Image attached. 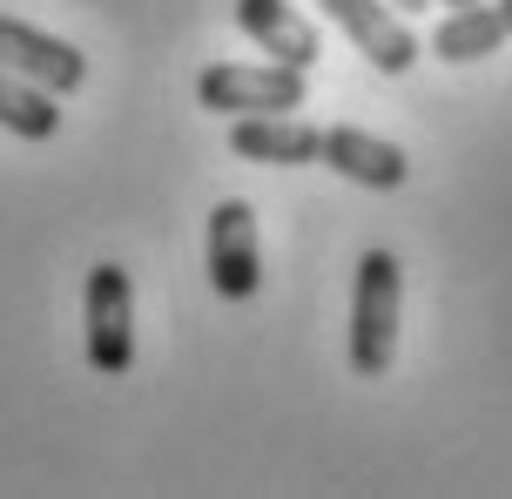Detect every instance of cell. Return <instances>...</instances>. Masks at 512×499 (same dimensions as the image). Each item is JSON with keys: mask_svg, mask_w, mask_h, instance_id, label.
<instances>
[{"mask_svg": "<svg viewBox=\"0 0 512 499\" xmlns=\"http://www.w3.org/2000/svg\"><path fill=\"white\" fill-rule=\"evenodd\" d=\"M398 304H405V277L391 250H364L358 257V290H351V371L358 378H384L398 358Z\"/></svg>", "mask_w": 512, "mask_h": 499, "instance_id": "obj_1", "label": "cell"}, {"mask_svg": "<svg viewBox=\"0 0 512 499\" xmlns=\"http://www.w3.org/2000/svg\"><path fill=\"white\" fill-rule=\"evenodd\" d=\"M310 102V75L304 68H283V61H216L196 75V108L209 115H290Z\"/></svg>", "mask_w": 512, "mask_h": 499, "instance_id": "obj_2", "label": "cell"}, {"mask_svg": "<svg viewBox=\"0 0 512 499\" xmlns=\"http://www.w3.org/2000/svg\"><path fill=\"white\" fill-rule=\"evenodd\" d=\"M81 331H88V371L122 378L135 365V284L122 263H95L81 290Z\"/></svg>", "mask_w": 512, "mask_h": 499, "instance_id": "obj_3", "label": "cell"}, {"mask_svg": "<svg viewBox=\"0 0 512 499\" xmlns=\"http://www.w3.org/2000/svg\"><path fill=\"white\" fill-rule=\"evenodd\" d=\"M203 263H209V290L223 304H250L256 290H263V237H256V210L243 196H223L209 210Z\"/></svg>", "mask_w": 512, "mask_h": 499, "instance_id": "obj_4", "label": "cell"}, {"mask_svg": "<svg viewBox=\"0 0 512 499\" xmlns=\"http://www.w3.org/2000/svg\"><path fill=\"white\" fill-rule=\"evenodd\" d=\"M317 7H324V21L344 27V41H351L378 75H411V68H418L425 41L411 34V21L398 7H384V0H317Z\"/></svg>", "mask_w": 512, "mask_h": 499, "instance_id": "obj_5", "label": "cell"}, {"mask_svg": "<svg viewBox=\"0 0 512 499\" xmlns=\"http://www.w3.org/2000/svg\"><path fill=\"white\" fill-rule=\"evenodd\" d=\"M0 68L34 81V88H48L54 102H61V95H75L81 81H88V54L54 41V34H41V27L14 21V14H0Z\"/></svg>", "mask_w": 512, "mask_h": 499, "instance_id": "obj_6", "label": "cell"}, {"mask_svg": "<svg viewBox=\"0 0 512 499\" xmlns=\"http://www.w3.org/2000/svg\"><path fill=\"white\" fill-rule=\"evenodd\" d=\"M317 162L337 169L344 183L358 189H398L411 176V162L398 142H384L371 129H351V122H337V129H317Z\"/></svg>", "mask_w": 512, "mask_h": 499, "instance_id": "obj_7", "label": "cell"}, {"mask_svg": "<svg viewBox=\"0 0 512 499\" xmlns=\"http://www.w3.org/2000/svg\"><path fill=\"white\" fill-rule=\"evenodd\" d=\"M236 27H243L270 61H283V68H304V75H310V68L324 61L317 27H310L290 0H236Z\"/></svg>", "mask_w": 512, "mask_h": 499, "instance_id": "obj_8", "label": "cell"}, {"mask_svg": "<svg viewBox=\"0 0 512 499\" xmlns=\"http://www.w3.org/2000/svg\"><path fill=\"white\" fill-rule=\"evenodd\" d=\"M506 41H512V0H465V7H452V14L432 27V61L465 68V61L499 54Z\"/></svg>", "mask_w": 512, "mask_h": 499, "instance_id": "obj_9", "label": "cell"}, {"mask_svg": "<svg viewBox=\"0 0 512 499\" xmlns=\"http://www.w3.org/2000/svg\"><path fill=\"white\" fill-rule=\"evenodd\" d=\"M230 156L270 162V169H304V162H317V122H297V115H230Z\"/></svg>", "mask_w": 512, "mask_h": 499, "instance_id": "obj_10", "label": "cell"}, {"mask_svg": "<svg viewBox=\"0 0 512 499\" xmlns=\"http://www.w3.org/2000/svg\"><path fill=\"white\" fill-rule=\"evenodd\" d=\"M0 129L21 135V142H54L61 108H54L48 88H34V81H21V75H7V68H0Z\"/></svg>", "mask_w": 512, "mask_h": 499, "instance_id": "obj_11", "label": "cell"}, {"mask_svg": "<svg viewBox=\"0 0 512 499\" xmlns=\"http://www.w3.org/2000/svg\"><path fill=\"white\" fill-rule=\"evenodd\" d=\"M391 7H398V14H425L432 0H391Z\"/></svg>", "mask_w": 512, "mask_h": 499, "instance_id": "obj_12", "label": "cell"}, {"mask_svg": "<svg viewBox=\"0 0 512 499\" xmlns=\"http://www.w3.org/2000/svg\"><path fill=\"white\" fill-rule=\"evenodd\" d=\"M445 7H465V0H445Z\"/></svg>", "mask_w": 512, "mask_h": 499, "instance_id": "obj_13", "label": "cell"}]
</instances>
